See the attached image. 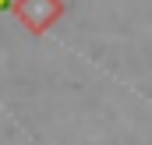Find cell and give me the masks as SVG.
I'll return each mask as SVG.
<instances>
[{"label": "cell", "mask_w": 152, "mask_h": 145, "mask_svg": "<svg viewBox=\"0 0 152 145\" xmlns=\"http://www.w3.org/2000/svg\"><path fill=\"white\" fill-rule=\"evenodd\" d=\"M4 7H11V0H0V11H4Z\"/></svg>", "instance_id": "obj_2"}, {"label": "cell", "mask_w": 152, "mask_h": 145, "mask_svg": "<svg viewBox=\"0 0 152 145\" xmlns=\"http://www.w3.org/2000/svg\"><path fill=\"white\" fill-rule=\"evenodd\" d=\"M11 7H14V14L25 21V29L36 32V36H42V32L64 14V0H14Z\"/></svg>", "instance_id": "obj_1"}]
</instances>
